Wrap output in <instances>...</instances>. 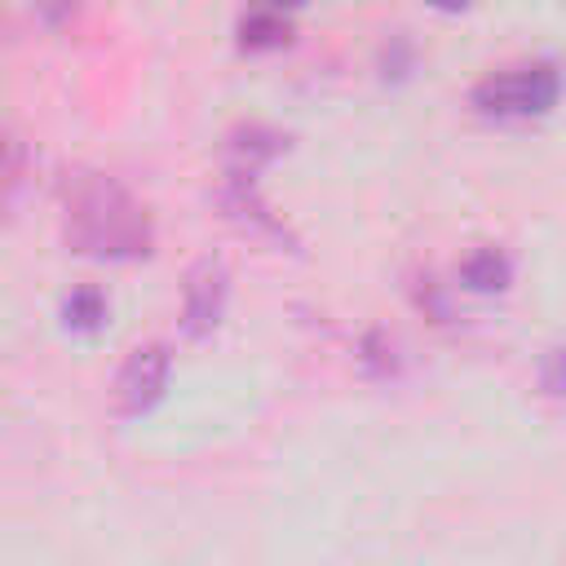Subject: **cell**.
Segmentation results:
<instances>
[{"instance_id":"1","label":"cell","mask_w":566,"mask_h":566,"mask_svg":"<svg viewBox=\"0 0 566 566\" xmlns=\"http://www.w3.org/2000/svg\"><path fill=\"white\" fill-rule=\"evenodd\" d=\"M71 243L102 261H133L150 252V226L119 186L88 181L71 199Z\"/></svg>"},{"instance_id":"2","label":"cell","mask_w":566,"mask_h":566,"mask_svg":"<svg viewBox=\"0 0 566 566\" xmlns=\"http://www.w3.org/2000/svg\"><path fill=\"white\" fill-rule=\"evenodd\" d=\"M562 93V80L548 66H522V71H500L486 75L473 88V106L491 119H531L548 111Z\"/></svg>"},{"instance_id":"3","label":"cell","mask_w":566,"mask_h":566,"mask_svg":"<svg viewBox=\"0 0 566 566\" xmlns=\"http://www.w3.org/2000/svg\"><path fill=\"white\" fill-rule=\"evenodd\" d=\"M168 371H172V358L164 345H137L128 354V363L119 367V380H115V394H119V407L128 416H142L150 411L164 389H168Z\"/></svg>"},{"instance_id":"4","label":"cell","mask_w":566,"mask_h":566,"mask_svg":"<svg viewBox=\"0 0 566 566\" xmlns=\"http://www.w3.org/2000/svg\"><path fill=\"white\" fill-rule=\"evenodd\" d=\"M226 292H230V283H226V270L217 261H203V265L190 270L186 296H181V327H186V336H208L221 323Z\"/></svg>"},{"instance_id":"5","label":"cell","mask_w":566,"mask_h":566,"mask_svg":"<svg viewBox=\"0 0 566 566\" xmlns=\"http://www.w3.org/2000/svg\"><path fill=\"white\" fill-rule=\"evenodd\" d=\"M287 9H279V4H256L243 22H239V44L243 49H252V53H265V49H279V44H287Z\"/></svg>"},{"instance_id":"6","label":"cell","mask_w":566,"mask_h":566,"mask_svg":"<svg viewBox=\"0 0 566 566\" xmlns=\"http://www.w3.org/2000/svg\"><path fill=\"white\" fill-rule=\"evenodd\" d=\"M106 314H111V305H106V296H102L97 287H75V292L62 301V323H66L71 332H97V327L106 323Z\"/></svg>"},{"instance_id":"7","label":"cell","mask_w":566,"mask_h":566,"mask_svg":"<svg viewBox=\"0 0 566 566\" xmlns=\"http://www.w3.org/2000/svg\"><path fill=\"white\" fill-rule=\"evenodd\" d=\"M509 261L500 256V252H473L469 261H464V270H460V279H464V287H473V292H500L504 283H509Z\"/></svg>"},{"instance_id":"8","label":"cell","mask_w":566,"mask_h":566,"mask_svg":"<svg viewBox=\"0 0 566 566\" xmlns=\"http://www.w3.org/2000/svg\"><path fill=\"white\" fill-rule=\"evenodd\" d=\"M544 389L566 402V349H553L544 363Z\"/></svg>"},{"instance_id":"9","label":"cell","mask_w":566,"mask_h":566,"mask_svg":"<svg viewBox=\"0 0 566 566\" xmlns=\"http://www.w3.org/2000/svg\"><path fill=\"white\" fill-rule=\"evenodd\" d=\"M429 4H438V9H464V0H429Z\"/></svg>"}]
</instances>
